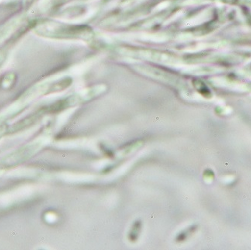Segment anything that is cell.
<instances>
[{
  "mask_svg": "<svg viewBox=\"0 0 251 250\" xmlns=\"http://www.w3.org/2000/svg\"><path fill=\"white\" fill-rule=\"evenodd\" d=\"M7 56H8V52L5 49L0 50V67L5 63L7 59Z\"/></svg>",
  "mask_w": 251,
  "mask_h": 250,
  "instance_id": "1",
  "label": "cell"
},
{
  "mask_svg": "<svg viewBox=\"0 0 251 250\" xmlns=\"http://www.w3.org/2000/svg\"><path fill=\"white\" fill-rule=\"evenodd\" d=\"M8 131L6 125L4 123H0V138L3 136L4 134Z\"/></svg>",
  "mask_w": 251,
  "mask_h": 250,
  "instance_id": "2",
  "label": "cell"
},
{
  "mask_svg": "<svg viewBox=\"0 0 251 250\" xmlns=\"http://www.w3.org/2000/svg\"><path fill=\"white\" fill-rule=\"evenodd\" d=\"M5 33H4V32H0V40H2V39H3L4 36H5Z\"/></svg>",
  "mask_w": 251,
  "mask_h": 250,
  "instance_id": "3",
  "label": "cell"
}]
</instances>
